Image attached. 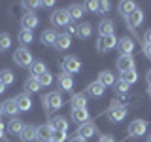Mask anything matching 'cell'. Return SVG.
I'll list each match as a JSON object with an SVG mask.
<instances>
[{"instance_id": "cell-1", "label": "cell", "mask_w": 151, "mask_h": 142, "mask_svg": "<svg viewBox=\"0 0 151 142\" xmlns=\"http://www.w3.org/2000/svg\"><path fill=\"white\" fill-rule=\"evenodd\" d=\"M63 104H64V101H63V95L59 91H51L47 95H42V106H44V112L47 116H51L55 110H60Z\"/></svg>"}, {"instance_id": "cell-2", "label": "cell", "mask_w": 151, "mask_h": 142, "mask_svg": "<svg viewBox=\"0 0 151 142\" xmlns=\"http://www.w3.org/2000/svg\"><path fill=\"white\" fill-rule=\"evenodd\" d=\"M60 68H63V72L68 74V76L78 74L79 70H81V61H79L76 55H66L63 59V63H60Z\"/></svg>"}, {"instance_id": "cell-3", "label": "cell", "mask_w": 151, "mask_h": 142, "mask_svg": "<svg viewBox=\"0 0 151 142\" xmlns=\"http://www.w3.org/2000/svg\"><path fill=\"white\" fill-rule=\"evenodd\" d=\"M13 63H15L17 66H23V68H27V66H30L32 63H34V57H32V53L27 49V47H19V49H15V53H13Z\"/></svg>"}, {"instance_id": "cell-4", "label": "cell", "mask_w": 151, "mask_h": 142, "mask_svg": "<svg viewBox=\"0 0 151 142\" xmlns=\"http://www.w3.org/2000/svg\"><path fill=\"white\" fill-rule=\"evenodd\" d=\"M117 42H119V38L115 34H110V36H100L96 42V51H100V53H108V51L115 49L117 47Z\"/></svg>"}, {"instance_id": "cell-5", "label": "cell", "mask_w": 151, "mask_h": 142, "mask_svg": "<svg viewBox=\"0 0 151 142\" xmlns=\"http://www.w3.org/2000/svg\"><path fill=\"white\" fill-rule=\"evenodd\" d=\"M70 23H72V19H70L68 9L59 8V9H55V12L51 13V25L53 27H68Z\"/></svg>"}, {"instance_id": "cell-6", "label": "cell", "mask_w": 151, "mask_h": 142, "mask_svg": "<svg viewBox=\"0 0 151 142\" xmlns=\"http://www.w3.org/2000/svg\"><path fill=\"white\" fill-rule=\"evenodd\" d=\"M147 131V121L145 120H132L129 123V136H144Z\"/></svg>"}, {"instance_id": "cell-7", "label": "cell", "mask_w": 151, "mask_h": 142, "mask_svg": "<svg viewBox=\"0 0 151 142\" xmlns=\"http://www.w3.org/2000/svg\"><path fill=\"white\" fill-rule=\"evenodd\" d=\"M125 23H127V27H129L130 30L134 32L136 28H138V27L142 25V23H144V12H142L140 8H136L134 12H132L130 15H129V17L125 19Z\"/></svg>"}, {"instance_id": "cell-8", "label": "cell", "mask_w": 151, "mask_h": 142, "mask_svg": "<svg viewBox=\"0 0 151 142\" xmlns=\"http://www.w3.org/2000/svg\"><path fill=\"white\" fill-rule=\"evenodd\" d=\"M115 66L121 74L129 72V70H134V57L132 55H119L117 61H115Z\"/></svg>"}, {"instance_id": "cell-9", "label": "cell", "mask_w": 151, "mask_h": 142, "mask_svg": "<svg viewBox=\"0 0 151 142\" xmlns=\"http://www.w3.org/2000/svg\"><path fill=\"white\" fill-rule=\"evenodd\" d=\"M134 46L136 44L130 36H123V38H119V42H117V51H119V55H132Z\"/></svg>"}, {"instance_id": "cell-10", "label": "cell", "mask_w": 151, "mask_h": 142, "mask_svg": "<svg viewBox=\"0 0 151 142\" xmlns=\"http://www.w3.org/2000/svg\"><path fill=\"white\" fill-rule=\"evenodd\" d=\"M98 133V129L94 127V123L91 121H87V123H81V125L78 127V131H76V135L78 136H81L83 140H87V138H93L94 135Z\"/></svg>"}, {"instance_id": "cell-11", "label": "cell", "mask_w": 151, "mask_h": 142, "mask_svg": "<svg viewBox=\"0 0 151 142\" xmlns=\"http://www.w3.org/2000/svg\"><path fill=\"white\" fill-rule=\"evenodd\" d=\"M108 112V117H110V121L113 123H119L123 121L127 117V114H129V108L123 104V106H117V108H110V110H106Z\"/></svg>"}, {"instance_id": "cell-12", "label": "cell", "mask_w": 151, "mask_h": 142, "mask_svg": "<svg viewBox=\"0 0 151 142\" xmlns=\"http://www.w3.org/2000/svg\"><path fill=\"white\" fill-rule=\"evenodd\" d=\"M38 23H40V19H38V15H36L34 12L23 13V17H21V27L25 28V30H32V28H36Z\"/></svg>"}, {"instance_id": "cell-13", "label": "cell", "mask_w": 151, "mask_h": 142, "mask_svg": "<svg viewBox=\"0 0 151 142\" xmlns=\"http://www.w3.org/2000/svg\"><path fill=\"white\" fill-rule=\"evenodd\" d=\"M70 46H72V38H70V34H68V32H59L53 47H55V49H59V51H66Z\"/></svg>"}, {"instance_id": "cell-14", "label": "cell", "mask_w": 151, "mask_h": 142, "mask_svg": "<svg viewBox=\"0 0 151 142\" xmlns=\"http://www.w3.org/2000/svg\"><path fill=\"white\" fill-rule=\"evenodd\" d=\"M15 102H17L19 112H28V110H32V99H30V95H28V93L17 95V97H15Z\"/></svg>"}, {"instance_id": "cell-15", "label": "cell", "mask_w": 151, "mask_h": 142, "mask_svg": "<svg viewBox=\"0 0 151 142\" xmlns=\"http://www.w3.org/2000/svg\"><path fill=\"white\" fill-rule=\"evenodd\" d=\"M51 136H53V129H51L49 123H44V125L38 127V131H36V140L47 142V140H51Z\"/></svg>"}, {"instance_id": "cell-16", "label": "cell", "mask_w": 151, "mask_h": 142, "mask_svg": "<svg viewBox=\"0 0 151 142\" xmlns=\"http://www.w3.org/2000/svg\"><path fill=\"white\" fill-rule=\"evenodd\" d=\"M57 83H59L60 91H66V93H70V91H72V87H74L72 76H68V74H64V72L59 74V78H57Z\"/></svg>"}, {"instance_id": "cell-17", "label": "cell", "mask_w": 151, "mask_h": 142, "mask_svg": "<svg viewBox=\"0 0 151 142\" xmlns=\"http://www.w3.org/2000/svg\"><path fill=\"white\" fill-rule=\"evenodd\" d=\"M104 91H106V87H104V85L98 82H91L87 85V89H85V95H91V97H94V99H98V97H102L104 95Z\"/></svg>"}, {"instance_id": "cell-18", "label": "cell", "mask_w": 151, "mask_h": 142, "mask_svg": "<svg viewBox=\"0 0 151 142\" xmlns=\"http://www.w3.org/2000/svg\"><path fill=\"white\" fill-rule=\"evenodd\" d=\"M36 131H38V127L36 125H25L23 127V131H21V135H19V138H21V142H32V140H36Z\"/></svg>"}, {"instance_id": "cell-19", "label": "cell", "mask_w": 151, "mask_h": 142, "mask_svg": "<svg viewBox=\"0 0 151 142\" xmlns=\"http://www.w3.org/2000/svg\"><path fill=\"white\" fill-rule=\"evenodd\" d=\"M113 30H115V23L111 21V19H102L100 21V25H98V34L100 36H110L113 34Z\"/></svg>"}, {"instance_id": "cell-20", "label": "cell", "mask_w": 151, "mask_h": 142, "mask_svg": "<svg viewBox=\"0 0 151 142\" xmlns=\"http://www.w3.org/2000/svg\"><path fill=\"white\" fill-rule=\"evenodd\" d=\"M98 82H100L104 87H110V85H115V76H113L111 70H100L98 72Z\"/></svg>"}, {"instance_id": "cell-21", "label": "cell", "mask_w": 151, "mask_h": 142, "mask_svg": "<svg viewBox=\"0 0 151 142\" xmlns=\"http://www.w3.org/2000/svg\"><path fill=\"white\" fill-rule=\"evenodd\" d=\"M49 125H51L53 131H68V121H66V117H63V116H51Z\"/></svg>"}, {"instance_id": "cell-22", "label": "cell", "mask_w": 151, "mask_h": 142, "mask_svg": "<svg viewBox=\"0 0 151 142\" xmlns=\"http://www.w3.org/2000/svg\"><path fill=\"white\" fill-rule=\"evenodd\" d=\"M66 9H68V13H70V19H72V23H76L78 19H81L83 13H85L83 4H70V8H66Z\"/></svg>"}, {"instance_id": "cell-23", "label": "cell", "mask_w": 151, "mask_h": 142, "mask_svg": "<svg viewBox=\"0 0 151 142\" xmlns=\"http://www.w3.org/2000/svg\"><path fill=\"white\" fill-rule=\"evenodd\" d=\"M70 106H72V110L87 108V95H85V93H78V95H74L72 101H70Z\"/></svg>"}, {"instance_id": "cell-24", "label": "cell", "mask_w": 151, "mask_h": 142, "mask_svg": "<svg viewBox=\"0 0 151 142\" xmlns=\"http://www.w3.org/2000/svg\"><path fill=\"white\" fill-rule=\"evenodd\" d=\"M2 110H4V114H8V116L15 117V116H17V112H19L15 99H6V101L2 102Z\"/></svg>"}, {"instance_id": "cell-25", "label": "cell", "mask_w": 151, "mask_h": 142, "mask_svg": "<svg viewBox=\"0 0 151 142\" xmlns=\"http://www.w3.org/2000/svg\"><path fill=\"white\" fill-rule=\"evenodd\" d=\"M70 117H72V120H74L76 123H79V125H81V123H87L91 116H89L87 108H79V110H72V114H70Z\"/></svg>"}, {"instance_id": "cell-26", "label": "cell", "mask_w": 151, "mask_h": 142, "mask_svg": "<svg viewBox=\"0 0 151 142\" xmlns=\"http://www.w3.org/2000/svg\"><path fill=\"white\" fill-rule=\"evenodd\" d=\"M57 34H59V32H57L55 28H47V30H44L42 36H40L42 44H44V46H53L55 40H57Z\"/></svg>"}, {"instance_id": "cell-27", "label": "cell", "mask_w": 151, "mask_h": 142, "mask_svg": "<svg viewBox=\"0 0 151 142\" xmlns=\"http://www.w3.org/2000/svg\"><path fill=\"white\" fill-rule=\"evenodd\" d=\"M134 9H136V4H134V2H130V0L119 2V15H121L123 19H127L132 12H134Z\"/></svg>"}, {"instance_id": "cell-28", "label": "cell", "mask_w": 151, "mask_h": 142, "mask_svg": "<svg viewBox=\"0 0 151 142\" xmlns=\"http://www.w3.org/2000/svg\"><path fill=\"white\" fill-rule=\"evenodd\" d=\"M23 127H25V123L19 120V117H12L9 123H8V133L9 135H21Z\"/></svg>"}, {"instance_id": "cell-29", "label": "cell", "mask_w": 151, "mask_h": 142, "mask_svg": "<svg viewBox=\"0 0 151 142\" xmlns=\"http://www.w3.org/2000/svg\"><path fill=\"white\" fill-rule=\"evenodd\" d=\"M44 72H47V66L42 63V61H34V63L30 64V76L32 78H38V76H42Z\"/></svg>"}, {"instance_id": "cell-30", "label": "cell", "mask_w": 151, "mask_h": 142, "mask_svg": "<svg viewBox=\"0 0 151 142\" xmlns=\"http://www.w3.org/2000/svg\"><path fill=\"white\" fill-rule=\"evenodd\" d=\"M91 34H93L91 23H81V25H78V36L81 38V40H87V38H91Z\"/></svg>"}, {"instance_id": "cell-31", "label": "cell", "mask_w": 151, "mask_h": 142, "mask_svg": "<svg viewBox=\"0 0 151 142\" xmlns=\"http://www.w3.org/2000/svg\"><path fill=\"white\" fill-rule=\"evenodd\" d=\"M42 89V85L40 82H38V78H28L27 82H25V93H36V91H40Z\"/></svg>"}, {"instance_id": "cell-32", "label": "cell", "mask_w": 151, "mask_h": 142, "mask_svg": "<svg viewBox=\"0 0 151 142\" xmlns=\"http://www.w3.org/2000/svg\"><path fill=\"white\" fill-rule=\"evenodd\" d=\"M17 38H19V42L23 44V47L34 42V36H32V30H25V28H21V30H19Z\"/></svg>"}, {"instance_id": "cell-33", "label": "cell", "mask_w": 151, "mask_h": 142, "mask_svg": "<svg viewBox=\"0 0 151 142\" xmlns=\"http://www.w3.org/2000/svg\"><path fill=\"white\" fill-rule=\"evenodd\" d=\"M119 80H121V82H125L127 85H132V83L138 82V72H136V70H129V72H123Z\"/></svg>"}, {"instance_id": "cell-34", "label": "cell", "mask_w": 151, "mask_h": 142, "mask_svg": "<svg viewBox=\"0 0 151 142\" xmlns=\"http://www.w3.org/2000/svg\"><path fill=\"white\" fill-rule=\"evenodd\" d=\"M0 82H2L4 85H12L13 82H15V76H13L12 70L4 68V70H0Z\"/></svg>"}, {"instance_id": "cell-35", "label": "cell", "mask_w": 151, "mask_h": 142, "mask_svg": "<svg viewBox=\"0 0 151 142\" xmlns=\"http://www.w3.org/2000/svg\"><path fill=\"white\" fill-rule=\"evenodd\" d=\"M115 93L119 95L121 99H127L129 97V85H127L125 82H121V80H117L115 82Z\"/></svg>"}, {"instance_id": "cell-36", "label": "cell", "mask_w": 151, "mask_h": 142, "mask_svg": "<svg viewBox=\"0 0 151 142\" xmlns=\"http://www.w3.org/2000/svg\"><path fill=\"white\" fill-rule=\"evenodd\" d=\"M12 47V36L8 32H0V51H8Z\"/></svg>"}, {"instance_id": "cell-37", "label": "cell", "mask_w": 151, "mask_h": 142, "mask_svg": "<svg viewBox=\"0 0 151 142\" xmlns=\"http://www.w3.org/2000/svg\"><path fill=\"white\" fill-rule=\"evenodd\" d=\"M38 82H40L42 87H44V85L47 87V85H51V83H53V76H51L49 70H47V72H44L42 76H38Z\"/></svg>"}, {"instance_id": "cell-38", "label": "cell", "mask_w": 151, "mask_h": 142, "mask_svg": "<svg viewBox=\"0 0 151 142\" xmlns=\"http://www.w3.org/2000/svg\"><path fill=\"white\" fill-rule=\"evenodd\" d=\"M83 8L89 9V12H93V13H100V2H94V0H91V2H85Z\"/></svg>"}, {"instance_id": "cell-39", "label": "cell", "mask_w": 151, "mask_h": 142, "mask_svg": "<svg viewBox=\"0 0 151 142\" xmlns=\"http://www.w3.org/2000/svg\"><path fill=\"white\" fill-rule=\"evenodd\" d=\"M55 142H64L68 138V135H66V131H53V136H51Z\"/></svg>"}, {"instance_id": "cell-40", "label": "cell", "mask_w": 151, "mask_h": 142, "mask_svg": "<svg viewBox=\"0 0 151 142\" xmlns=\"http://www.w3.org/2000/svg\"><path fill=\"white\" fill-rule=\"evenodd\" d=\"M40 6H42V2H36V0H32V2H23V8L28 9V12H30V9L40 8Z\"/></svg>"}, {"instance_id": "cell-41", "label": "cell", "mask_w": 151, "mask_h": 142, "mask_svg": "<svg viewBox=\"0 0 151 142\" xmlns=\"http://www.w3.org/2000/svg\"><path fill=\"white\" fill-rule=\"evenodd\" d=\"M142 51H144V55L147 57V59H151V44H142Z\"/></svg>"}, {"instance_id": "cell-42", "label": "cell", "mask_w": 151, "mask_h": 142, "mask_svg": "<svg viewBox=\"0 0 151 142\" xmlns=\"http://www.w3.org/2000/svg\"><path fill=\"white\" fill-rule=\"evenodd\" d=\"M98 142H117L115 138H113L111 135H102L100 138H98Z\"/></svg>"}, {"instance_id": "cell-43", "label": "cell", "mask_w": 151, "mask_h": 142, "mask_svg": "<svg viewBox=\"0 0 151 142\" xmlns=\"http://www.w3.org/2000/svg\"><path fill=\"white\" fill-rule=\"evenodd\" d=\"M108 9H110V2H108V0H104V2H100V13H106Z\"/></svg>"}, {"instance_id": "cell-44", "label": "cell", "mask_w": 151, "mask_h": 142, "mask_svg": "<svg viewBox=\"0 0 151 142\" xmlns=\"http://www.w3.org/2000/svg\"><path fill=\"white\" fill-rule=\"evenodd\" d=\"M68 34H78V25L76 23H70L68 25Z\"/></svg>"}, {"instance_id": "cell-45", "label": "cell", "mask_w": 151, "mask_h": 142, "mask_svg": "<svg viewBox=\"0 0 151 142\" xmlns=\"http://www.w3.org/2000/svg\"><path fill=\"white\" fill-rule=\"evenodd\" d=\"M144 42L145 44H151V28H147V30L144 32Z\"/></svg>"}, {"instance_id": "cell-46", "label": "cell", "mask_w": 151, "mask_h": 142, "mask_svg": "<svg viewBox=\"0 0 151 142\" xmlns=\"http://www.w3.org/2000/svg\"><path fill=\"white\" fill-rule=\"evenodd\" d=\"M68 142H87V140H83V138H81V136H78V135H74V136H72V138H70Z\"/></svg>"}, {"instance_id": "cell-47", "label": "cell", "mask_w": 151, "mask_h": 142, "mask_svg": "<svg viewBox=\"0 0 151 142\" xmlns=\"http://www.w3.org/2000/svg\"><path fill=\"white\" fill-rule=\"evenodd\" d=\"M42 6H44V8H53L55 2H53V0H47V2H42Z\"/></svg>"}, {"instance_id": "cell-48", "label": "cell", "mask_w": 151, "mask_h": 142, "mask_svg": "<svg viewBox=\"0 0 151 142\" xmlns=\"http://www.w3.org/2000/svg\"><path fill=\"white\" fill-rule=\"evenodd\" d=\"M4 131H6V127H4L2 120H0V138H4Z\"/></svg>"}, {"instance_id": "cell-49", "label": "cell", "mask_w": 151, "mask_h": 142, "mask_svg": "<svg viewBox=\"0 0 151 142\" xmlns=\"http://www.w3.org/2000/svg\"><path fill=\"white\" fill-rule=\"evenodd\" d=\"M145 82H147L149 87H151V70H147V74H145Z\"/></svg>"}, {"instance_id": "cell-50", "label": "cell", "mask_w": 151, "mask_h": 142, "mask_svg": "<svg viewBox=\"0 0 151 142\" xmlns=\"http://www.w3.org/2000/svg\"><path fill=\"white\" fill-rule=\"evenodd\" d=\"M4 91H6V85H4V83H2V82H0V95H2V93H4Z\"/></svg>"}, {"instance_id": "cell-51", "label": "cell", "mask_w": 151, "mask_h": 142, "mask_svg": "<svg viewBox=\"0 0 151 142\" xmlns=\"http://www.w3.org/2000/svg\"><path fill=\"white\" fill-rule=\"evenodd\" d=\"M2 114H4V110H2V102H0V116H2Z\"/></svg>"}, {"instance_id": "cell-52", "label": "cell", "mask_w": 151, "mask_h": 142, "mask_svg": "<svg viewBox=\"0 0 151 142\" xmlns=\"http://www.w3.org/2000/svg\"><path fill=\"white\" fill-rule=\"evenodd\" d=\"M147 93H149V97H151V87H149V89H147Z\"/></svg>"}, {"instance_id": "cell-53", "label": "cell", "mask_w": 151, "mask_h": 142, "mask_svg": "<svg viewBox=\"0 0 151 142\" xmlns=\"http://www.w3.org/2000/svg\"><path fill=\"white\" fill-rule=\"evenodd\" d=\"M147 142H151V135H149V136H147Z\"/></svg>"}, {"instance_id": "cell-54", "label": "cell", "mask_w": 151, "mask_h": 142, "mask_svg": "<svg viewBox=\"0 0 151 142\" xmlns=\"http://www.w3.org/2000/svg\"><path fill=\"white\" fill-rule=\"evenodd\" d=\"M47 142H55V140H53V138H51V140H47Z\"/></svg>"}]
</instances>
